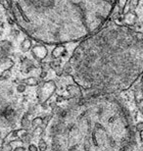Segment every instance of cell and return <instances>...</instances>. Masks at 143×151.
<instances>
[{"label":"cell","mask_w":143,"mask_h":151,"mask_svg":"<svg viewBox=\"0 0 143 151\" xmlns=\"http://www.w3.org/2000/svg\"><path fill=\"white\" fill-rule=\"evenodd\" d=\"M69 64L75 83L86 90L112 92L132 86L143 66V35L109 25L83 39Z\"/></svg>","instance_id":"cell-1"},{"label":"cell","mask_w":143,"mask_h":151,"mask_svg":"<svg viewBox=\"0 0 143 151\" xmlns=\"http://www.w3.org/2000/svg\"><path fill=\"white\" fill-rule=\"evenodd\" d=\"M119 0H10L18 27L33 40L60 45L98 32Z\"/></svg>","instance_id":"cell-2"},{"label":"cell","mask_w":143,"mask_h":151,"mask_svg":"<svg viewBox=\"0 0 143 151\" xmlns=\"http://www.w3.org/2000/svg\"><path fill=\"white\" fill-rule=\"evenodd\" d=\"M56 91V84L53 81H44L40 83L37 88V97L39 104H44Z\"/></svg>","instance_id":"cell-3"},{"label":"cell","mask_w":143,"mask_h":151,"mask_svg":"<svg viewBox=\"0 0 143 151\" xmlns=\"http://www.w3.org/2000/svg\"><path fill=\"white\" fill-rule=\"evenodd\" d=\"M47 48L44 46L43 44H38L35 45L34 47L32 48V56L34 57L35 60H38V61H41V60H44L45 57L47 56Z\"/></svg>","instance_id":"cell-4"},{"label":"cell","mask_w":143,"mask_h":151,"mask_svg":"<svg viewBox=\"0 0 143 151\" xmlns=\"http://www.w3.org/2000/svg\"><path fill=\"white\" fill-rule=\"evenodd\" d=\"M142 83L143 81L140 80L139 81L138 86H136V88L134 90V99L136 101V103L138 105L143 101V88H142Z\"/></svg>","instance_id":"cell-5"},{"label":"cell","mask_w":143,"mask_h":151,"mask_svg":"<svg viewBox=\"0 0 143 151\" xmlns=\"http://www.w3.org/2000/svg\"><path fill=\"white\" fill-rule=\"evenodd\" d=\"M68 91L71 95V97L73 98H80L81 97V91L80 89V87L77 86H69L67 87Z\"/></svg>","instance_id":"cell-6"},{"label":"cell","mask_w":143,"mask_h":151,"mask_svg":"<svg viewBox=\"0 0 143 151\" xmlns=\"http://www.w3.org/2000/svg\"><path fill=\"white\" fill-rule=\"evenodd\" d=\"M66 52V49L64 47V45H56V47L54 48L52 51V57L54 59H59L60 57H62L64 55V53Z\"/></svg>","instance_id":"cell-7"},{"label":"cell","mask_w":143,"mask_h":151,"mask_svg":"<svg viewBox=\"0 0 143 151\" xmlns=\"http://www.w3.org/2000/svg\"><path fill=\"white\" fill-rule=\"evenodd\" d=\"M136 20H137V16L133 12L126 13V15H124V22L126 23L127 26H133L136 23Z\"/></svg>","instance_id":"cell-8"},{"label":"cell","mask_w":143,"mask_h":151,"mask_svg":"<svg viewBox=\"0 0 143 151\" xmlns=\"http://www.w3.org/2000/svg\"><path fill=\"white\" fill-rule=\"evenodd\" d=\"M21 126H22V128L24 129H26V131H32V123H30V121L29 120V114H25L22 118V120H21Z\"/></svg>","instance_id":"cell-9"},{"label":"cell","mask_w":143,"mask_h":151,"mask_svg":"<svg viewBox=\"0 0 143 151\" xmlns=\"http://www.w3.org/2000/svg\"><path fill=\"white\" fill-rule=\"evenodd\" d=\"M22 83L24 84H26V86H37V84L39 83V80L35 77H29V78H25V80H23Z\"/></svg>","instance_id":"cell-10"},{"label":"cell","mask_w":143,"mask_h":151,"mask_svg":"<svg viewBox=\"0 0 143 151\" xmlns=\"http://www.w3.org/2000/svg\"><path fill=\"white\" fill-rule=\"evenodd\" d=\"M32 47V40L29 38H26L25 40L22 42V45H21V49H22L23 52H28Z\"/></svg>","instance_id":"cell-11"},{"label":"cell","mask_w":143,"mask_h":151,"mask_svg":"<svg viewBox=\"0 0 143 151\" xmlns=\"http://www.w3.org/2000/svg\"><path fill=\"white\" fill-rule=\"evenodd\" d=\"M43 132H44V129H43V128H42L41 126L36 127V128H34V129L32 131V135H33V137H40V135H41L42 134H43Z\"/></svg>","instance_id":"cell-12"},{"label":"cell","mask_w":143,"mask_h":151,"mask_svg":"<svg viewBox=\"0 0 143 151\" xmlns=\"http://www.w3.org/2000/svg\"><path fill=\"white\" fill-rule=\"evenodd\" d=\"M38 150L39 151H46L47 150V143L44 139L40 138L38 142Z\"/></svg>","instance_id":"cell-13"},{"label":"cell","mask_w":143,"mask_h":151,"mask_svg":"<svg viewBox=\"0 0 143 151\" xmlns=\"http://www.w3.org/2000/svg\"><path fill=\"white\" fill-rule=\"evenodd\" d=\"M32 125L33 128H36L38 126H41L42 125V117H36L34 118L32 121Z\"/></svg>","instance_id":"cell-14"},{"label":"cell","mask_w":143,"mask_h":151,"mask_svg":"<svg viewBox=\"0 0 143 151\" xmlns=\"http://www.w3.org/2000/svg\"><path fill=\"white\" fill-rule=\"evenodd\" d=\"M52 118H53V116H52V115H51V114H49V115H46V116L42 117V125L47 126L48 124H49L50 121L52 120Z\"/></svg>","instance_id":"cell-15"},{"label":"cell","mask_w":143,"mask_h":151,"mask_svg":"<svg viewBox=\"0 0 143 151\" xmlns=\"http://www.w3.org/2000/svg\"><path fill=\"white\" fill-rule=\"evenodd\" d=\"M26 88H27L26 84H24L23 83H19V84H18V86H17V91L18 92H24V91H26Z\"/></svg>","instance_id":"cell-16"},{"label":"cell","mask_w":143,"mask_h":151,"mask_svg":"<svg viewBox=\"0 0 143 151\" xmlns=\"http://www.w3.org/2000/svg\"><path fill=\"white\" fill-rule=\"evenodd\" d=\"M11 76V71L10 70H4L1 73V78H8Z\"/></svg>","instance_id":"cell-17"},{"label":"cell","mask_w":143,"mask_h":151,"mask_svg":"<svg viewBox=\"0 0 143 151\" xmlns=\"http://www.w3.org/2000/svg\"><path fill=\"white\" fill-rule=\"evenodd\" d=\"M127 1H129V0H119V4H120V6H121V10H124V9Z\"/></svg>","instance_id":"cell-18"},{"label":"cell","mask_w":143,"mask_h":151,"mask_svg":"<svg viewBox=\"0 0 143 151\" xmlns=\"http://www.w3.org/2000/svg\"><path fill=\"white\" fill-rule=\"evenodd\" d=\"M29 151H38V147L35 145V144H29Z\"/></svg>","instance_id":"cell-19"},{"label":"cell","mask_w":143,"mask_h":151,"mask_svg":"<svg viewBox=\"0 0 143 151\" xmlns=\"http://www.w3.org/2000/svg\"><path fill=\"white\" fill-rule=\"evenodd\" d=\"M139 2H140V0H130V5H132L133 8H136L138 6Z\"/></svg>","instance_id":"cell-20"},{"label":"cell","mask_w":143,"mask_h":151,"mask_svg":"<svg viewBox=\"0 0 143 151\" xmlns=\"http://www.w3.org/2000/svg\"><path fill=\"white\" fill-rule=\"evenodd\" d=\"M142 129H143V123H138L137 125H136V131L141 132Z\"/></svg>","instance_id":"cell-21"},{"label":"cell","mask_w":143,"mask_h":151,"mask_svg":"<svg viewBox=\"0 0 143 151\" xmlns=\"http://www.w3.org/2000/svg\"><path fill=\"white\" fill-rule=\"evenodd\" d=\"M13 151H27V150L25 148V146H18V147H15Z\"/></svg>","instance_id":"cell-22"},{"label":"cell","mask_w":143,"mask_h":151,"mask_svg":"<svg viewBox=\"0 0 143 151\" xmlns=\"http://www.w3.org/2000/svg\"><path fill=\"white\" fill-rule=\"evenodd\" d=\"M46 75H47V73H46V72H45V71H43V72H42V73H41L40 77H41V78H45V77H46Z\"/></svg>","instance_id":"cell-23"},{"label":"cell","mask_w":143,"mask_h":151,"mask_svg":"<svg viewBox=\"0 0 143 151\" xmlns=\"http://www.w3.org/2000/svg\"><path fill=\"white\" fill-rule=\"evenodd\" d=\"M140 138H141V140L143 141V129L140 132Z\"/></svg>","instance_id":"cell-24"},{"label":"cell","mask_w":143,"mask_h":151,"mask_svg":"<svg viewBox=\"0 0 143 151\" xmlns=\"http://www.w3.org/2000/svg\"><path fill=\"white\" fill-rule=\"evenodd\" d=\"M141 81H143V73H142V75H141Z\"/></svg>","instance_id":"cell-25"},{"label":"cell","mask_w":143,"mask_h":151,"mask_svg":"<svg viewBox=\"0 0 143 151\" xmlns=\"http://www.w3.org/2000/svg\"><path fill=\"white\" fill-rule=\"evenodd\" d=\"M142 113H143V109H142Z\"/></svg>","instance_id":"cell-26"}]
</instances>
